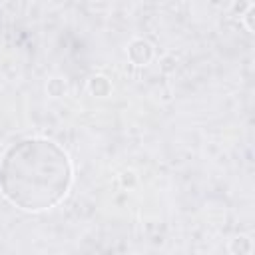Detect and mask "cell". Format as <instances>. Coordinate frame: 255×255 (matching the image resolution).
Listing matches in <instances>:
<instances>
[{
	"instance_id": "1",
	"label": "cell",
	"mask_w": 255,
	"mask_h": 255,
	"mask_svg": "<svg viewBox=\"0 0 255 255\" xmlns=\"http://www.w3.org/2000/svg\"><path fill=\"white\" fill-rule=\"evenodd\" d=\"M70 185L72 163L68 153L52 139H20L0 159V191L24 211H44L58 205Z\"/></svg>"
}]
</instances>
